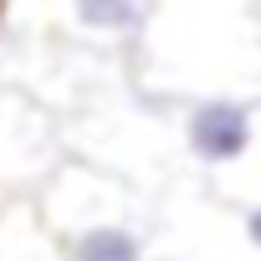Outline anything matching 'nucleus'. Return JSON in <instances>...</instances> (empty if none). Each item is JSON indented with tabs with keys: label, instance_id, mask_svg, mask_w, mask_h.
I'll return each mask as SVG.
<instances>
[{
	"label": "nucleus",
	"instance_id": "obj_1",
	"mask_svg": "<svg viewBox=\"0 0 261 261\" xmlns=\"http://www.w3.org/2000/svg\"><path fill=\"white\" fill-rule=\"evenodd\" d=\"M185 139L200 164H241L256 144V108L241 97H205L185 118Z\"/></svg>",
	"mask_w": 261,
	"mask_h": 261
},
{
	"label": "nucleus",
	"instance_id": "obj_4",
	"mask_svg": "<svg viewBox=\"0 0 261 261\" xmlns=\"http://www.w3.org/2000/svg\"><path fill=\"white\" fill-rule=\"evenodd\" d=\"M241 230H246V241H251V246L261 251V205H251V210H246V220H241Z\"/></svg>",
	"mask_w": 261,
	"mask_h": 261
},
{
	"label": "nucleus",
	"instance_id": "obj_2",
	"mask_svg": "<svg viewBox=\"0 0 261 261\" xmlns=\"http://www.w3.org/2000/svg\"><path fill=\"white\" fill-rule=\"evenodd\" d=\"M72 261H144V241L123 220H92L72 236Z\"/></svg>",
	"mask_w": 261,
	"mask_h": 261
},
{
	"label": "nucleus",
	"instance_id": "obj_3",
	"mask_svg": "<svg viewBox=\"0 0 261 261\" xmlns=\"http://www.w3.org/2000/svg\"><path fill=\"white\" fill-rule=\"evenodd\" d=\"M72 21L97 36H128L144 26V0H72Z\"/></svg>",
	"mask_w": 261,
	"mask_h": 261
}]
</instances>
